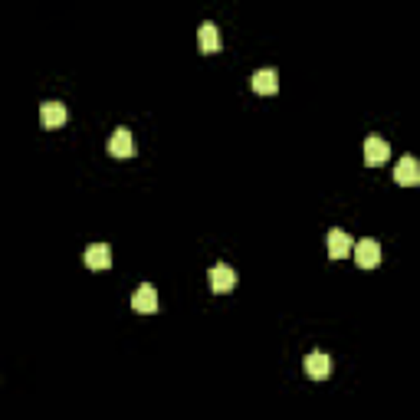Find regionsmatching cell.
I'll return each mask as SVG.
<instances>
[{
  "label": "cell",
  "mask_w": 420,
  "mask_h": 420,
  "mask_svg": "<svg viewBox=\"0 0 420 420\" xmlns=\"http://www.w3.org/2000/svg\"><path fill=\"white\" fill-rule=\"evenodd\" d=\"M109 155L112 158H122V161H125V158H135V135H131L125 125L112 131V138H109Z\"/></svg>",
  "instance_id": "6da1fadb"
},
{
  "label": "cell",
  "mask_w": 420,
  "mask_h": 420,
  "mask_svg": "<svg viewBox=\"0 0 420 420\" xmlns=\"http://www.w3.org/2000/svg\"><path fill=\"white\" fill-rule=\"evenodd\" d=\"M352 253H355V263H358L361 269H377V266H381V243H377V240L355 243Z\"/></svg>",
  "instance_id": "7a4b0ae2"
},
{
  "label": "cell",
  "mask_w": 420,
  "mask_h": 420,
  "mask_svg": "<svg viewBox=\"0 0 420 420\" xmlns=\"http://www.w3.org/2000/svg\"><path fill=\"white\" fill-rule=\"evenodd\" d=\"M394 181L401 184V188H417L420 184V164L414 155H404L401 161H397L394 168Z\"/></svg>",
  "instance_id": "3957f363"
},
{
  "label": "cell",
  "mask_w": 420,
  "mask_h": 420,
  "mask_svg": "<svg viewBox=\"0 0 420 420\" xmlns=\"http://www.w3.org/2000/svg\"><path fill=\"white\" fill-rule=\"evenodd\" d=\"M233 286H237V273H233L227 263H217L214 269H210V292H217V296H227Z\"/></svg>",
  "instance_id": "277c9868"
},
{
  "label": "cell",
  "mask_w": 420,
  "mask_h": 420,
  "mask_svg": "<svg viewBox=\"0 0 420 420\" xmlns=\"http://www.w3.org/2000/svg\"><path fill=\"white\" fill-rule=\"evenodd\" d=\"M387 158H391V145H387L384 138H368L365 141V164L368 168H381Z\"/></svg>",
  "instance_id": "5b68a950"
},
{
  "label": "cell",
  "mask_w": 420,
  "mask_h": 420,
  "mask_svg": "<svg viewBox=\"0 0 420 420\" xmlns=\"http://www.w3.org/2000/svg\"><path fill=\"white\" fill-rule=\"evenodd\" d=\"M131 309L135 312H158V289L151 283H141L131 296Z\"/></svg>",
  "instance_id": "8992f818"
},
{
  "label": "cell",
  "mask_w": 420,
  "mask_h": 420,
  "mask_svg": "<svg viewBox=\"0 0 420 420\" xmlns=\"http://www.w3.org/2000/svg\"><path fill=\"white\" fill-rule=\"evenodd\" d=\"M306 375L309 377H316V381H325L328 375H332V358H328L325 352H312V355H306Z\"/></svg>",
  "instance_id": "52a82bcc"
},
{
  "label": "cell",
  "mask_w": 420,
  "mask_h": 420,
  "mask_svg": "<svg viewBox=\"0 0 420 420\" xmlns=\"http://www.w3.org/2000/svg\"><path fill=\"white\" fill-rule=\"evenodd\" d=\"M352 237H348V233L345 230H338V227H335V230H328V257L332 259H345L348 257V253H352Z\"/></svg>",
  "instance_id": "ba28073f"
},
{
  "label": "cell",
  "mask_w": 420,
  "mask_h": 420,
  "mask_svg": "<svg viewBox=\"0 0 420 420\" xmlns=\"http://www.w3.org/2000/svg\"><path fill=\"white\" fill-rule=\"evenodd\" d=\"M40 122H43V129H60V125H66V105L43 102L40 105Z\"/></svg>",
  "instance_id": "9c48e42d"
},
{
  "label": "cell",
  "mask_w": 420,
  "mask_h": 420,
  "mask_svg": "<svg viewBox=\"0 0 420 420\" xmlns=\"http://www.w3.org/2000/svg\"><path fill=\"white\" fill-rule=\"evenodd\" d=\"M86 266L89 269H109L112 266V249H109V243H92V247L86 249Z\"/></svg>",
  "instance_id": "30bf717a"
},
{
  "label": "cell",
  "mask_w": 420,
  "mask_h": 420,
  "mask_svg": "<svg viewBox=\"0 0 420 420\" xmlns=\"http://www.w3.org/2000/svg\"><path fill=\"white\" fill-rule=\"evenodd\" d=\"M198 43H200V50L204 53H217L220 50V30H217V23H200V30H198Z\"/></svg>",
  "instance_id": "8fae6325"
},
{
  "label": "cell",
  "mask_w": 420,
  "mask_h": 420,
  "mask_svg": "<svg viewBox=\"0 0 420 420\" xmlns=\"http://www.w3.org/2000/svg\"><path fill=\"white\" fill-rule=\"evenodd\" d=\"M253 89H257L259 95H273L276 89H279L276 69H259V72H253Z\"/></svg>",
  "instance_id": "7c38bea8"
}]
</instances>
